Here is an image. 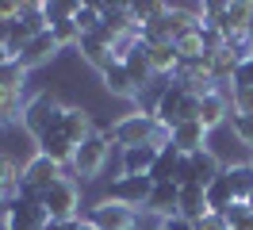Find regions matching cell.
I'll use <instances>...</instances> for the list:
<instances>
[{"label":"cell","instance_id":"6da1fadb","mask_svg":"<svg viewBox=\"0 0 253 230\" xmlns=\"http://www.w3.org/2000/svg\"><path fill=\"white\" fill-rule=\"evenodd\" d=\"M111 146H119V150H130V146H169V138H173V131L169 127H161L150 111H130V115H123L119 123H111Z\"/></svg>","mask_w":253,"mask_h":230},{"label":"cell","instance_id":"7a4b0ae2","mask_svg":"<svg viewBox=\"0 0 253 230\" xmlns=\"http://www.w3.org/2000/svg\"><path fill=\"white\" fill-rule=\"evenodd\" d=\"M65 107L54 92H39V96H31L27 100V107H23V131L39 142V138L54 135V131H62V119H65Z\"/></svg>","mask_w":253,"mask_h":230},{"label":"cell","instance_id":"3957f363","mask_svg":"<svg viewBox=\"0 0 253 230\" xmlns=\"http://www.w3.org/2000/svg\"><path fill=\"white\" fill-rule=\"evenodd\" d=\"M39 207L50 215V223H73V219H84L81 215V188L73 177H62V181H54L39 196Z\"/></svg>","mask_w":253,"mask_h":230},{"label":"cell","instance_id":"277c9868","mask_svg":"<svg viewBox=\"0 0 253 230\" xmlns=\"http://www.w3.org/2000/svg\"><path fill=\"white\" fill-rule=\"evenodd\" d=\"M108 153H111V138L108 131H92V135L84 138L77 146V153H73V173H77L81 181H92V177H100L104 173V165H108Z\"/></svg>","mask_w":253,"mask_h":230},{"label":"cell","instance_id":"5b68a950","mask_svg":"<svg viewBox=\"0 0 253 230\" xmlns=\"http://www.w3.org/2000/svg\"><path fill=\"white\" fill-rule=\"evenodd\" d=\"M150 192H154L150 173H142V177H115V181L108 184L104 199H111V203H123V207H130V211H134V207H146Z\"/></svg>","mask_w":253,"mask_h":230},{"label":"cell","instance_id":"8992f818","mask_svg":"<svg viewBox=\"0 0 253 230\" xmlns=\"http://www.w3.org/2000/svg\"><path fill=\"white\" fill-rule=\"evenodd\" d=\"M84 219L96 230H134L138 227V215L130 207H123V203H111V199H96L92 207L84 211Z\"/></svg>","mask_w":253,"mask_h":230},{"label":"cell","instance_id":"52a82bcc","mask_svg":"<svg viewBox=\"0 0 253 230\" xmlns=\"http://www.w3.org/2000/svg\"><path fill=\"white\" fill-rule=\"evenodd\" d=\"M188 96H192V89H184L180 81H169L165 92H161V100H158V107H154V119H158L161 127H169V131H173L176 123H184Z\"/></svg>","mask_w":253,"mask_h":230},{"label":"cell","instance_id":"ba28073f","mask_svg":"<svg viewBox=\"0 0 253 230\" xmlns=\"http://www.w3.org/2000/svg\"><path fill=\"white\" fill-rule=\"evenodd\" d=\"M46 223H50V215L31 199H16L4 215V230H46Z\"/></svg>","mask_w":253,"mask_h":230},{"label":"cell","instance_id":"9c48e42d","mask_svg":"<svg viewBox=\"0 0 253 230\" xmlns=\"http://www.w3.org/2000/svg\"><path fill=\"white\" fill-rule=\"evenodd\" d=\"M146 211L158 215L161 223H165V219H173V215L180 211V188H176L173 181L154 184V192H150V199H146Z\"/></svg>","mask_w":253,"mask_h":230},{"label":"cell","instance_id":"30bf717a","mask_svg":"<svg viewBox=\"0 0 253 230\" xmlns=\"http://www.w3.org/2000/svg\"><path fill=\"white\" fill-rule=\"evenodd\" d=\"M54 54H62V46H58V39L50 35V31H42V35H35L31 43H27V50L19 54V65L23 69H35V65H46V61H54Z\"/></svg>","mask_w":253,"mask_h":230},{"label":"cell","instance_id":"8fae6325","mask_svg":"<svg viewBox=\"0 0 253 230\" xmlns=\"http://www.w3.org/2000/svg\"><path fill=\"white\" fill-rule=\"evenodd\" d=\"M207 131L200 119H192V123H176L173 127V138H169V146H176L180 153H196V150H204L207 146Z\"/></svg>","mask_w":253,"mask_h":230},{"label":"cell","instance_id":"7c38bea8","mask_svg":"<svg viewBox=\"0 0 253 230\" xmlns=\"http://www.w3.org/2000/svg\"><path fill=\"white\" fill-rule=\"evenodd\" d=\"M123 65H126V73H130V81H134V89H138V96H142L154 81H158V73L150 69V58H146V43H138L130 54L123 58Z\"/></svg>","mask_w":253,"mask_h":230},{"label":"cell","instance_id":"4fadbf2b","mask_svg":"<svg viewBox=\"0 0 253 230\" xmlns=\"http://www.w3.org/2000/svg\"><path fill=\"white\" fill-rule=\"evenodd\" d=\"M204 196H207V211H215V215H226L230 207L238 203V196H234V184H230V177L226 173H219L215 181L204 188Z\"/></svg>","mask_w":253,"mask_h":230},{"label":"cell","instance_id":"5bb4252c","mask_svg":"<svg viewBox=\"0 0 253 230\" xmlns=\"http://www.w3.org/2000/svg\"><path fill=\"white\" fill-rule=\"evenodd\" d=\"M35 146H39V153H42V157H50L54 165H62V169H65V165H73V153H77V146H73V142H69L62 131H54V135L39 138Z\"/></svg>","mask_w":253,"mask_h":230},{"label":"cell","instance_id":"9a60e30c","mask_svg":"<svg viewBox=\"0 0 253 230\" xmlns=\"http://www.w3.org/2000/svg\"><path fill=\"white\" fill-rule=\"evenodd\" d=\"M100 77H104V89H108L111 96H119V100H138V89H134V81H130L123 61H111Z\"/></svg>","mask_w":253,"mask_h":230},{"label":"cell","instance_id":"2e32d148","mask_svg":"<svg viewBox=\"0 0 253 230\" xmlns=\"http://www.w3.org/2000/svg\"><path fill=\"white\" fill-rule=\"evenodd\" d=\"M154 161H158V146H130V150H123L119 177H142L154 169Z\"/></svg>","mask_w":253,"mask_h":230},{"label":"cell","instance_id":"e0dca14e","mask_svg":"<svg viewBox=\"0 0 253 230\" xmlns=\"http://www.w3.org/2000/svg\"><path fill=\"white\" fill-rule=\"evenodd\" d=\"M77 54L84 58V65H92L96 73H104L111 61H115V54H111V46L108 43H100L96 35H81V43H77Z\"/></svg>","mask_w":253,"mask_h":230},{"label":"cell","instance_id":"ac0fdd59","mask_svg":"<svg viewBox=\"0 0 253 230\" xmlns=\"http://www.w3.org/2000/svg\"><path fill=\"white\" fill-rule=\"evenodd\" d=\"M188 161H192V173H196V184H204V188L215 181V177H219L222 169H226V165L219 161V153L211 150V146H204V150H196V153H188Z\"/></svg>","mask_w":253,"mask_h":230},{"label":"cell","instance_id":"d6986e66","mask_svg":"<svg viewBox=\"0 0 253 230\" xmlns=\"http://www.w3.org/2000/svg\"><path fill=\"white\" fill-rule=\"evenodd\" d=\"M62 135L69 138V142H73V146H81V142H84V138L92 135V115H88V111H84V107H65V119H62Z\"/></svg>","mask_w":253,"mask_h":230},{"label":"cell","instance_id":"ffe728a7","mask_svg":"<svg viewBox=\"0 0 253 230\" xmlns=\"http://www.w3.org/2000/svg\"><path fill=\"white\" fill-rule=\"evenodd\" d=\"M146 58H150V69L158 77H169L176 73V61H180V54H176V43H158V46H146Z\"/></svg>","mask_w":253,"mask_h":230},{"label":"cell","instance_id":"44dd1931","mask_svg":"<svg viewBox=\"0 0 253 230\" xmlns=\"http://www.w3.org/2000/svg\"><path fill=\"white\" fill-rule=\"evenodd\" d=\"M180 219H188V223H196V219H204L207 215V196H204V184H188V188H180Z\"/></svg>","mask_w":253,"mask_h":230},{"label":"cell","instance_id":"7402d4cb","mask_svg":"<svg viewBox=\"0 0 253 230\" xmlns=\"http://www.w3.org/2000/svg\"><path fill=\"white\" fill-rule=\"evenodd\" d=\"M180 157L184 153L176 150V146H161L158 150V161H154V169H150V181L154 184H165L176 177V165H180Z\"/></svg>","mask_w":253,"mask_h":230},{"label":"cell","instance_id":"603a6c76","mask_svg":"<svg viewBox=\"0 0 253 230\" xmlns=\"http://www.w3.org/2000/svg\"><path fill=\"white\" fill-rule=\"evenodd\" d=\"M222 173H226L230 184H234L238 203H246V199L253 196V161H234V165H226Z\"/></svg>","mask_w":253,"mask_h":230},{"label":"cell","instance_id":"cb8c5ba5","mask_svg":"<svg viewBox=\"0 0 253 230\" xmlns=\"http://www.w3.org/2000/svg\"><path fill=\"white\" fill-rule=\"evenodd\" d=\"M165 12H169L165 0H142V4H130V19H134V27H150V23H158Z\"/></svg>","mask_w":253,"mask_h":230},{"label":"cell","instance_id":"d4e9b609","mask_svg":"<svg viewBox=\"0 0 253 230\" xmlns=\"http://www.w3.org/2000/svg\"><path fill=\"white\" fill-rule=\"evenodd\" d=\"M73 23H77L81 35H96L100 23H104V15H100V4L88 0V4H77V15H73Z\"/></svg>","mask_w":253,"mask_h":230},{"label":"cell","instance_id":"484cf974","mask_svg":"<svg viewBox=\"0 0 253 230\" xmlns=\"http://www.w3.org/2000/svg\"><path fill=\"white\" fill-rule=\"evenodd\" d=\"M42 15H46V27H58V23L77 15V4L73 0H54V4H42Z\"/></svg>","mask_w":253,"mask_h":230},{"label":"cell","instance_id":"4316f807","mask_svg":"<svg viewBox=\"0 0 253 230\" xmlns=\"http://www.w3.org/2000/svg\"><path fill=\"white\" fill-rule=\"evenodd\" d=\"M23 81H27V69H23L19 61H4V65H0V89L23 92Z\"/></svg>","mask_w":253,"mask_h":230},{"label":"cell","instance_id":"83f0119b","mask_svg":"<svg viewBox=\"0 0 253 230\" xmlns=\"http://www.w3.org/2000/svg\"><path fill=\"white\" fill-rule=\"evenodd\" d=\"M176 54H180V61H188V58H200V54H207V46H204V35H200V27L188 31L184 39H176Z\"/></svg>","mask_w":253,"mask_h":230},{"label":"cell","instance_id":"f1b7e54d","mask_svg":"<svg viewBox=\"0 0 253 230\" xmlns=\"http://www.w3.org/2000/svg\"><path fill=\"white\" fill-rule=\"evenodd\" d=\"M222 219H226V227H230V230H253V211H250V203H234V207L222 215Z\"/></svg>","mask_w":253,"mask_h":230},{"label":"cell","instance_id":"f546056e","mask_svg":"<svg viewBox=\"0 0 253 230\" xmlns=\"http://www.w3.org/2000/svg\"><path fill=\"white\" fill-rule=\"evenodd\" d=\"M226 127H230V135H234L242 146H250V150H253V115H230Z\"/></svg>","mask_w":253,"mask_h":230},{"label":"cell","instance_id":"4dcf8cb0","mask_svg":"<svg viewBox=\"0 0 253 230\" xmlns=\"http://www.w3.org/2000/svg\"><path fill=\"white\" fill-rule=\"evenodd\" d=\"M230 107H234V115H253V85L250 89H230Z\"/></svg>","mask_w":253,"mask_h":230},{"label":"cell","instance_id":"1f68e13d","mask_svg":"<svg viewBox=\"0 0 253 230\" xmlns=\"http://www.w3.org/2000/svg\"><path fill=\"white\" fill-rule=\"evenodd\" d=\"M192 227H196V230H226V219H222V215H215V211H207L204 219H196Z\"/></svg>","mask_w":253,"mask_h":230},{"label":"cell","instance_id":"d6a6232c","mask_svg":"<svg viewBox=\"0 0 253 230\" xmlns=\"http://www.w3.org/2000/svg\"><path fill=\"white\" fill-rule=\"evenodd\" d=\"M19 15H23V4H16V0H0V19H4V23H16Z\"/></svg>","mask_w":253,"mask_h":230},{"label":"cell","instance_id":"836d02e7","mask_svg":"<svg viewBox=\"0 0 253 230\" xmlns=\"http://www.w3.org/2000/svg\"><path fill=\"white\" fill-rule=\"evenodd\" d=\"M158 230H196V227H192L188 219H180V215H173V219H165V223H161Z\"/></svg>","mask_w":253,"mask_h":230},{"label":"cell","instance_id":"e575fe53","mask_svg":"<svg viewBox=\"0 0 253 230\" xmlns=\"http://www.w3.org/2000/svg\"><path fill=\"white\" fill-rule=\"evenodd\" d=\"M77 223V219H73ZM73 223H46V230H73Z\"/></svg>","mask_w":253,"mask_h":230},{"label":"cell","instance_id":"d590c367","mask_svg":"<svg viewBox=\"0 0 253 230\" xmlns=\"http://www.w3.org/2000/svg\"><path fill=\"white\" fill-rule=\"evenodd\" d=\"M73 230H96V227L88 223V219H77V223H73Z\"/></svg>","mask_w":253,"mask_h":230},{"label":"cell","instance_id":"8d00e7d4","mask_svg":"<svg viewBox=\"0 0 253 230\" xmlns=\"http://www.w3.org/2000/svg\"><path fill=\"white\" fill-rule=\"evenodd\" d=\"M246 203H250V211H253V196H250V199H246Z\"/></svg>","mask_w":253,"mask_h":230},{"label":"cell","instance_id":"74e56055","mask_svg":"<svg viewBox=\"0 0 253 230\" xmlns=\"http://www.w3.org/2000/svg\"><path fill=\"white\" fill-rule=\"evenodd\" d=\"M0 127H4V119H0Z\"/></svg>","mask_w":253,"mask_h":230},{"label":"cell","instance_id":"f35d334b","mask_svg":"<svg viewBox=\"0 0 253 230\" xmlns=\"http://www.w3.org/2000/svg\"><path fill=\"white\" fill-rule=\"evenodd\" d=\"M226 230H230V227H226Z\"/></svg>","mask_w":253,"mask_h":230}]
</instances>
